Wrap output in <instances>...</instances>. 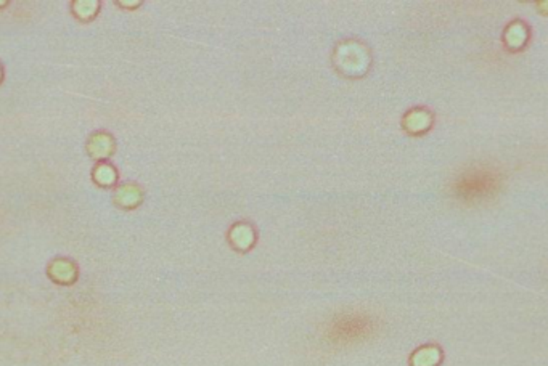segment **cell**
<instances>
[{"label": "cell", "mask_w": 548, "mask_h": 366, "mask_svg": "<svg viewBox=\"0 0 548 366\" xmlns=\"http://www.w3.org/2000/svg\"><path fill=\"white\" fill-rule=\"evenodd\" d=\"M497 188H499V177L492 169H484V167L465 172L455 185L458 196L465 199L486 198L492 195Z\"/></svg>", "instance_id": "1"}, {"label": "cell", "mask_w": 548, "mask_h": 366, "mask_svg": "<svg viewBox=\"0 0 548 366\" xmlns=\"http://www.w3.org/2000/svg\"><path fill=\"white\" fill-rule=\"evenodd\" d=\"M372 320L365 315H344L335 320L328 330V336L333 342H354L365 337L372 331Z\"/></svg>", "instance_id": "2"}, {"label": "cell", "mask_w": 548, "mask_h": 366, "mask_svg": "<svg viewBox=\"0 0 548 366\" xmlns=\"http://www.w3.org/2000/svg\"><path fill=\"white\" fill-rule=\"evenodd\" d=\"M47 275L50 280L56 283V285L69 286L78 280L79 270L73 260L65 259V257H59V259H55L49 263Z\"/></svg>", "instance_id": "3"}, {"label": "cell", "mask_w": 548, "mask_h": 366, "mask_svg": "<svg viewBox=\"0 0 548 366\" xmlns=\"http://www.w3.org/2000/svg\"><path fill=\"white\" fill-rule=\"evenodd\" d=\"M114 138L108 132H95L87 141V151L93 159H108L114 153Z\"/></svg>", "instance_id": "4"}, {"label": "cell", "mask_w": 548, "mask_h": 366, "mask_svg": "<svg viewBox=\"0 0 548 366\" xmlns=\"http://www.w3.org/2000/svg\"><path fill=\"white\" fill-rule=\"evenodd\" d=\"M143 201V190L137 183H124L114 193V203L123 209H136Z\"/></svg>", "instance_id": "5"}, {"label": "cell", "mask_w": 548, "mask_h": 366, "mask_svg": "<svg viewBox=\"0 0 548 366\" xmlns=\"http://www.w3.org/2000/svg\"><path fill=\"white\" fill-rule=\"evenodd\" d=\"M93 182L98 186H103V188H108V186H113L118 182V172L111 164L108 163H100L95 166V169L92 172Z\"/></svg>", "instance_id": "6"}, {"label": "cell", "mask_w": 548, "mask_h": 366, "mask_svg": "<svg viewBox=\"0 0 548 366\" xmlns=\"http://www.w3.org/2000/svg\"><path fill=\"white\" fill-rule=\"evenodd\" d=\"M100 2L97 0H76L73 2V13L76 18L82 19V21H88L98 13Z\"/></svg>", "instance_id": "7"}, {"label": "cell", "mask_w": 548, "mask_h": 366, "mask_svg": "<svg viewBox=\"0 0 548 366\" xmlns=\"http://www.w3.org/2000/svg\"><path fill=\"white\" fill-rule=\"evenodd\" d=\"M420 353V362H415V366H432L437 360V352L432 349H426L418 352Z\"/></svg>", "instance_id": "8"}, {"label": "cell", "mask_w": 548, "mask_h": 366, "mask_svg": "<svg viewBox=\"0 0 548 366\" xmlns=\"http://www.w3.org/2000/svg\"><path fill=\"white\" fill-rule=\"evenodd\" d=\"M119 6H127V9H136L140 5V2H118Z\"/></svg>", "instance_id": "9"}, {"label": "cell", "mask_w": 548, "mask_h": 366, "mask_svg": "<svg viewBox=\"0 0 548 366\" xmlns=\"http://www.w3.org/2000/svg\"><path fill=\"white\" fill-rule=\"evenodd\" d=\"M2 79H4V69L0 66V82H2Z\"/></svg>", "instance_id": "10"}, {"label": "cell", "mask_w": 548, "mask_h": 366, "mask_svg": "<svg viewBox=\"0 0 548 366\" xmlns=\"http://www.w3.org/2000/svg\"><path fill=\"white\" fill-rule=\"evenodd\" d=\"M5 5H7V2H0V6H5Z\"/></svg>", "instance_id": "11"}]
</instances>
